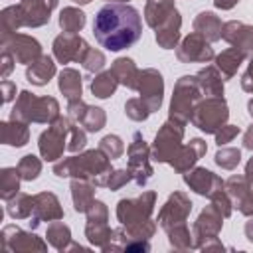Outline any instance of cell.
Here are the masks:
<instances>
[{
    "label": "cell",
    "instance_id": "1",
    "mask_svg": "<svg viewBox=\"0 0 253 253\" xmlns=\"http://www.w3.org/2000/svg\"><path fill=\"white\" fill-rule=\"evenodd\" d=\"M93 36L109 51L126 49L140 40L142 18L130 4H107L95 14Z\"/></svg>",
    "mask_w": 253,
    "mask_h": 253
},
{
    "label": "cell",
    "instance_id": "2",
    "mask_svg": "<svg viewBox=\"0 0 253 253\" xmlns=\"http://www.w3.org/2000/svg\"><path fill=\"white\" fill-rule=\"evenodd\" d=\"M113 170L111 158L101 148L83 150L53 164V174L57 178H81L93 182L97 188H107V180Z\"/></svg>",
    "mask_w": 253,
    "mask_h": 253
},
{
    "label": "cell",
    "instance_id": "3",
    "mask_svg": "<svg viewBox=\"0 0 253 253\" xmlns=\"http://www.w3.org/2000/svg\"><path fill=\"white\" fill-rule=\"evenodd\" d=\"M59 117V103L53 97H38L32 91H20L16 103L10 111V119L24 121V123H38L49 125Z\"/></svg>",
    "mask_w": 253,
    "mask_h": 253
},
{
    "label": "cell",
    "instance_id": "4",
    "mask_svg": "<svg viewBox=\"0 0 253 253\" xmlns=\"http://www.w3.org/2000/svg\"><path fill=\"white\" fill-rule=\"evenodd\" d=\"M204 99L202 89L196 81V75H182L174 83L172 99H170V109H168V119L186 125L192 121V115L198 107V103Z\"/></svg>",
    "mask_w": 253,
    "mask_h": 253
},
{
    "label": "cell",
    "instance_id": "5",
    "mask_svg": "<svg viewBox=\"0 0 253 253\" xmlns=\"http://www.w3.org/2000/svg\"><path fill=\"white\" fill-rule=\"evenodd\" d=\"M73 121L69 117H57L55 121L49 123L47 130H43L38 138V148L40 154L45 162H57L63 156V150H67V138H69V128Z\"/></svg>",
    "mask_w": 253,
    "mask_h": 253
},
{
    "label": "cell",
    "instance_id": "6",
    "mask_svg": "<svg viewBox=\"0 0 253 253\" xmlns=\"http://www.w3.org/2000/svg\"><path fill=\"white\" fill-rule=\"evenodd\" d=\"M229 119V107L223 97H206L198 103L194 115H192V125L200 128L206 134H215Z\"/></svg>",
    "mask_w": 253,
    "mask_h": 253
},
{
    "label": "cell",
    "instance_id": "7",
    "mask_svg": "<svg viewBox=\"0 0 253 253\" xmlns=\"http://www.w3.org/2000/svg\"><path fill=\"white\" fill-rule=\"evenodd\" d=\"M182 140H184V125L168 119L158 128V132L154 136V142L150 146L152 160L154 162H160V164H170L172 158L182 148V144H184Z\"/></svg>",
    "mask_w": 253,
    "mask_h": 253
},
{
    "label": "cell",
    "instance_id": "8",
    "mask_svg": "<svg viewBox=\"0 0 253 253\" xmlns=\"http://www.w3.org/2000/svg\"><path fill=\"white\" fill-rule=\"evenodd\" d=\"M126 158H128L126 168H128V172L132 176V182L136 186H140V188L146 186L148 180L152 178L154 170H152V164H150V160H152L150 146L142 138V132H138V130L132 132V140L126 146Z\"/></svg>",
    "mask_w": 253,
    "mask_h": 253
},
{
    "label": "cell",
    "instance_id": "9",
    "mask_svg": "<svg viewBox=\"0 0 253 253\" xmlns=\"http://www.w3.org/2000/svg\"><path fill=\"white\" fill-rule=\"evenodd\" d=\"M156 206V192L146 190L136 198H123L117 204V219L121 225H136L150 219Z\"/></svg>",
    "mask_w": 253,
    "mask_h": 253
},
{
    "label": "cell",
    "instance_id": "10",
    "mask_svg": "<svg viewBox=\"0 0 253 253\" xmlns=\"http://www.w3.org/2000/svg\"><path fill=\"white\" fill-rule=\"evenodd\" d=\"M192 206L194 204L190 202V198L184 192H172L168 196V200L164 202V206L160 208V211H158V217H156L158 225L164 231H168V229H172L180 223H186L188 217H190Z\"/></svg>",
    "mask_w": 253,
    "mask_h": 253
},
{
    "label": "cell",
    "instance_id": "11",
    "mask_svg": "<svg viewBox=\"0 0 253 253\" xmlns=\"http://www.w3.org/2000/svg\"><path fill=\"white\" fill-rule=\"evenodd\" d=\"M0 237H2V249L4 251H14V253L16 251H24V253H28V251L43 253V251H47V243L40 235H36L32 231H26L18 225L2 227Z\"/></svg>",
    "mask_w": 253,
    "mask_h": 253
},
{
    "label": "cell",
    "instance_id": "12",
    "mask_svg": "<svg viewBox=\"0 0 253 253\" xmlns=\"http://www.w3.org/2000/svg\"><path fill=\"white\" fill-rule=\"evenodd\" d=\"M176 57L180 63H208L215 57L211 43L198 32L188 34L176 45Z\"/></svg>",
    "mask_w": 253,
    "mask_h": 253
},
{
    "label": "cell",
    "instance_id": "13",
    "mask_svg": "<svg viewBox=\"0 0 253 253\" xmlns=\"http://www.w3.org/2000/svg\"><path fill=\"white\" fill-rule=\"evenodd\" d=\"M136 91L140 93V99L146 103L150 113H156L162 107V99H164V77H162V73L154 67L140 69Z\"/></svg>",
    "mask_w": 253,
    "mask_h": 253
},
{
    "label": "cell",
    "instance_id": "14",
    "mask_svg": "<svg viewBox=\"0 0 253 253\" xmlns=\"http://www.w3.org/2000/svg\"><path fill=\"white\" fill-rule=\"evenodd\" d=\"M89 43L79 36V34H59L55 40H53V57L57 59V63H81L83 57L87 55L89 51Z\"/></svg>",
    "mask_w": 253,
    "mask_h": 253
},
{
    "label": "cell",
    "instance_id": "15",
    "mask_svg": "<svg viewBox=\"0 0 253 253\" xmlns=\"http://www.w3.org/2000/svg\"><path fill=\"white\" fill-rule=\"evenodd\" d=\"M2 49L12 53L16 63H22V65H30L43 55L42 43L34 36H28V34H14L6 42H2Z\"/></svg>",
    "mask_w": 253,
    "mask_h": 253
},
{
    "label": "cell",
    "instance_id": "16",
    "mask_svg": "<svg viewBox=\"0 0 253 253\" xmlns=\"http://www.w3.org/2000/svg\"><path fill=\"white\" fill-rule=\"evenodd\" d=\"M225 190L239 213L253 217V182L245 174H233L225 180Z\"/></svg>",
    "mask_w": 253,
    "mask_h": 253
},
{
    "label": "cell",
    "instance_id": "17",
    "mask_svg": "<svg viewBox=\"0 0 253 253\" xmlns=\"http://www.w3.org/2000/svg\"><path fill=\"white\" fill-rule=\"evenodd\" d=\"M63 219V208L53 192H38L34 194V210L30 217V227L36 229L42 221H55Z\"/></svg>",
    "mask_w": 253,
    "mask_h": 253
},
{
    "label": "cell",
    "instance_id": "18",
    "mask_svg": "<svg viewBox=\"0 0 253 253\" xmlns=\"http://www.w3.org/2000/svg\"><path fill=\"white\" fill-rule=\"evenodd\" d=\"M59 0H20L18 8L26 28H42L49 22Z\"/></svg>",
    "mask_w": 253,
    "mask_h": 253
},
{
    "label": "cell",
    "instance_id": "19",
    "mask_svg": "<svg viewBox=\"0 0 253 253\" xmlns=\"http://www.w3.org/2000/svg\"><path fill=\"white\" fill-rule=\"evenodd\" d=\"M223 227V215L213 208V206H206L198 219L194 221L192 225V233H194V241H196V249H200V245L206 241V239H211V237H217L219 231Z\"/></svg>",
    "mask_w": 253,
    "mask_h": 253
},
{
    "label": "cell",
    "instance_id": "20",
    "mask_svg": "<svg viewBox=\"0 0 253 253\" xmlns=\"http://www.w3.org/2000/svg\"><path fill=\"white\" fill-rule=\"evenodd\" d=\"M184 184L198 196H206V198H210L215 190L225 188V182L217 174H213L211 170L202 168V166H194L192 170H188L184 174Z\"/></svg>",
    "mask_w": 253,
    "mask_h": 253
},
{
    "label": "cell",
    "instance_id": "21",
    "mask_svg": "<svg viewBox=\"0 0 253 253\" xmlns=\"http://www.w3.org/2000/svg\"><path fill=\"white\" fill-rule=\"evenodd\" d=\"M221 40H225L231 47L241 49L247 55H253V26L239 22V20H229L221 28Z\"/></svg>",
    "mask_w": 253,
    "mask_h": 253
},
{
    "label": "cell",
    "instance_id": "22",
    "mask_svg": "<svg viewBox=\"0 0 253 253\" xmlns=\"http://www.w3.org/2000/svg\"><path fill=\"white\" fill-rule=\"evenodd\" d=\"M208 152V144L204 138H192L188 144H182V148L178 150V154L172 158L170 166L174 168V172L178 174H186L188 170H192L196 166V162L206 156Z\"/></svg>",
    "mask_w": 253,
    "mask_h": 253
},
{
    "label": "cell",
    "instance_id": "23",
    "mask_svg": "<svg viewBox=\"0 0 253 253\" xmlns=\"http://www.w3.org/2000/svg\"><path fill=\"white\" fill-rule=\"evenodd\" d=\"M180 30H182V16L178 10H174L170 14V18L154 30V40L158 43V47L162 49H174L180 43Z\"/></svg>",
    "mask_w": 253,
    "mask_h": 253
},
{
    "label": "cell",
    "instance_id": "24",
    "mask_svg": "<svg viewBox=\"0 0 253 253\" xmlns=\"http://www.w3.org/2000/svg\"><path fill=\"white\" fill-rule=\"evenodd\" d=\"M0 140H2V144L16 146V148L26 146L30 142V126H28V123L16 121V119L2 121L0 123Z\"/></svg>",
    "mask_w": 253,
    "mask_h": 253
},
{
    "label": "cell",
    "instance_id": "25",
    "mask_svg": "<svg viewBox=\"0 0 253 253\" xmlns=\"http://www.w3.org/2000/svg\"><path fill=\"white\" fill-rule=\"evenodd\" d=\"M196 81L202 89V95L206 97H223V75L215 65H206L196 73Z\"/></svg>",
    "mask_w": 253,
    "mask_h": 253
},
{
    "label": "cell",
    "instance_id": "26",
    "mask_svg": "<svg viewBox=\"0 0 253 253\" xmlns=\"http://www.w3.org/2000/svg\"><path fill=\"white\" fill-rule=\"evenodd\" d=\"M55 73H57V67H55L53 57H49V55H42L40 59H36L34 63H30L26 67V79L36 87L47 85Z\"/></svg>",
    "mask_w": 253,
    "mask_h": 253
},
{
    "label": "cell",
    "instance_id": "27",
    "mask_svg": "<svg viewBox=\"0 0 253 253\" xmlns=\"http://www.w3.org/2000/svg\"><path fill=\"white\" fill-rule=\"evenodd\" d=\"M95 184L89 180H81V178H71V200H73V210L79 213H85L89 210V206L95 202Z\"/></svg>",
    "mask_w": 253,
    "mask_h": 253
},
{
    "label": "cell",
    "instance_id": "28",
    "mask_svg": "<svg viewBox=\"0 0 253 253\" xmlns=\"http://www.w3.org/2000/svg\"><path fill=\"white\" fill-rule=\"evenodd\" d=\"M221 28H223V24L215 12L204 10L194 18V32L202 34L210 43L221 40Z\"/></svg>",
    "mask_w": 253,
    "mask_h": 253
},
{
    "label": "cell",
    "instance_id": "29",
    "mask_svg": "<svg viewBox=\"0 0 253 253\" xmlns=\"http://www.w3.org/2000/svg\"><path fill=\"white\" fill-rule=\"evenodd\" d=\"M174 10H178L176 4H174V0H146L144 20H146V24L152 30H156V28H160L170 18V14Z\"/></svg>",
    "mask_w": 253,
    "mask_h": 253
},
{
    "label": "cell",
    "instance_id": "30",
    "mask_svg": "<svg viewBox=\"0 0 253 253\" xmlns=\"http://www.w3.org/2000/svg\"><path fill=\"white\" fill-rule=\"evenodd\" d=\"M111 71L115 73V77L119 79L121 85H125L126 89L136 91L138 87V77H140V69L136 67V63L130 57H117L111 65Z\"/></svg>",
    "mask_w": 253,
    "mask_h": 253
},
{
    "label": "cell",
    "instance_id": "31",
    "mask_svg": "<svg viewBox=\"0 0 253 253\" xmlns=\"http://www.w3.org/2000/svg\"><path fill=\"white\" fill-rule=\"evenodd\" d=\"M247 57H249V55L243 53L241 49H237V47H227V49H223L221 53H217L213 59H215V67L219 69V73L223 75V79H231Z\"/></svg>",
    "mask_w": 253,
    "mask_h": 253
},
{
    "label": "cell",
    "instance_id": "32",
    "mask_svg": "<svg viewBox=\"0 0 253 253\" xmlns=\"http://www.w3.org/2000/svg\"><path fill=\"white\" fill-rule=\"evenodd\" d=\"M57 87H59L61 95L67 101L81 99V93H83V77H81V73L77 69L65 67V69H61V73L57 77Z\"/></svg>",
    "mask_w": 253,
    "mask_h": 253
},
{
    "label": "cell",
    "instance_id": "33",
    "mask_svg": "<svg viewBox=\"0 0 253 253\" xmlns=\"http://www.w3.org/2000/svg\"><path fill=\"white\" fill-rule=\"evenodd\" d=\"M0 22H2V26H0V43H2V42H6L8 38H12L14 34H18V30L24 26L18 4L6 6V8L2 10V14H0Z\"/></svg>",
    "mask_w": 253,
    "mask_h": 253
},
{
    "label": "cell",
    "instance_id": "34",
    "mask_svg": "<svg viewBox=\"0 0 253 253\" xmlns=\"http://www.w3.org/2000/svg\"><path fill=\"white\" fill-rule=\"evenodd\" d=\"M119 79L115 77V73L109 69V71H99L93 79H91V93L97 97V99H109L115 95L117 87H119Z\"/></svg>",
    "mask_w": 253,
    "mask_h": 253
},
{
    "label": "cell",
    "instance_id": "35",
    "mask_svg": "<svg viewBox=\"0 0 253 253\" xmlns=\"http://www.w3.org/2000/svg\"><path fill=\"white\" fill-rule=\"evenodd\" d=\"M34 210V196L26 192H18L14 198L6 202V213L12 219H30Z\"/></svg>",
    "mask_w": 253,
    "mask_h": 253
},
{
    "label": "cell",
    "instance_id": "36",
    "mask_svg": "<svg viewBox=\"0 0 253 253\" xmlns=\"http://www.w3.org/2000/svg\"><path fill=\"white\" fill-rule=\"evenodd\" d=\"M57 22H59V28L63 32H67V34H79L85 28V24H87V16H85L83 10H79L75 6H67V8H63L59 12V20Z\"/></svg>",
    "mask_w": 253,
    "mask_h": 253
},
{
    "label": "cell",
    "instance_id": "37",
    "mask_svg": "<svg viewBox=\"0 0 253 253\" xmlns=\"http://www.w3.org/2000/svg\"><path fill=\"white\" fill-rule=\"evenodd\" d=\"M45 237H47V243L57 251H67V247L71 245V229H69V225H65L59 219H55L47 225Z\"/></svg>",
    "mask_w": 253,
    "mask_h": 253
},
{
    "label": "cell",
    "instance_id": "38",
    "mask_svg": "<svg viewBox=\"0 0 253 253\" xmlns=\"http://www.w3.org/2000/svg\"><path fill=\"white\" fill-rule=\"evenodd\" d=\"M113 233H115V229H111L107 225V221H87V225H85V237L89 239L91 245H95L99 249H105L111 243Z\"/></svg>",
    "mask_w": 253,
    "mask_h": 253
},
{
    "label": "cell",
    "instance_id": "39",
    "mask_svg": "<svg viewBox=\"0 0 253 253\" xmlns=\"http://www.w3.org/2000/svg\"><path fill=\"white\" fill-rule=\"evenodd\" d=\"M20 180L22 176L18 172V166H6L0 170V198L4 202H8L20 192Z\"/></svg>",
    "mask_w": 253,
    "mask_h": 253
},
{
    "label": "cell",
    "instance_id": "40",
    "mask_svg": "<svg viewBox=\"0 0 253 253\" xmlns=\"http://www.w3.org/2000/svg\"><path fill=\"white\" fill-rule=\"evenodd\" d=\"M168 235V243L178 249V251H188V249H196V241H194V233L186 223H180L172 229L166 231Z\"/></svg>",
    "mask_w": 253,
    "mask_h": 253
},
{
    "label": "cell",
    "instance_id": "41",
    "mask_svg": "<svg viewBox=\"0 0 253 253\" xmlns=\"http://www.w3.org/2000/svg\"><path fill=\"white\" fill-rule=\"evenodd\" d=\"M77 125L83 126L87 132H99V130L107 125V115H105V111H103L101 107H91V105H87Z\"/></svg>",
    "mask_w": 253,
    "mask_h": 253
},
{
    "label": "cell",
    "instance_id": "42",
    "mask_svg": "<svg viewBox=\"0 0 253 253\" xmlns=\"http://www.w3.org/2000/svg\"><path fill=\"white\" fill-rule=\"evenodd\" d=\"M213 162L223 170H235L241 162V150L233 146H219V150L213 156Z\"/></svg>",
    "mask_w": 253,
    "mask_h": 253
},
{
    "label": "cell",
    "instance_id": "43",
    "mask_svg": "<svg viewBox=\"0 0 253 253\" xmlns=\"http://www.w3.org/2000/svg\"><path fill=\"white\" fill-rule=\"evenodd\" d=\"M18 172L24 182H32L42 174V160L34 154H26L18 162Z\"/></svg>",
    "mask_w": 253,
    "mask_h": 253
},
{
    "label": "cell",
    "instance_id": "44",
    "mask_svg": "<svg viewBox=\"0 0 253 253\" xmlns=\"http://www.w3.org/2000/svg\"><path fill=\"white\" fill-rule=\"evenodd\" d=\"M125 115H126L130 121H134V123H142V121L148 119L150 109L146 107V103H144L140 97H132V99H128V101L125 103Z\"/></svg>",
    "mask_w": 253,
    "mask_h": 253
},
{
    "label": "cell",
    "instance_id": "45",
    "mask_svg": "<svg viewBox=\"0 0 253 253\" xmlns=\"http://www.w3.org/2000/svg\"><path fill=\"white\" fill-rule=\"evenodd\" d=\"M99 148H101L111 160L121 158V156L125 154V142H123V138L117 136V134H107V136H103V138L99 140Z\"/></svg>",
    "mask_w": 253,
    "mask_h": 253
},
{
    "label": "cell",
    "instance_id": "46",
    "mask_svg": "<svg viewBox=\"0 0 253 253\" xmlns=\"http://www.w3.org/2000/svg\"><path fill=\"white\" fill-rule=\"evenodd\" d=\"M210 206H213V208L223 215V219L229 217L231 211H233V202H231V198H229V194H227L225 188L215 190V192L210 196Z\"/></svg>",
    "mask_w": 253,
    "mask_h": 253
},
{
    "label": "cell",
    "instance_id": "47",
    "mask_svg": "<svg viewBox=\"0 0 253 253\" xmlns=\"http://www.w3.org/2000/svg\"><path fill=\"white\" fill-rule=\"evenodd\" d=\"M87 146V130L79 125H71L69 128V138H67V150L77 154V152H83V148Z\"/></svg>",
    "mask_w": 253,
    "mask_h": 253
},
{
    "label": "cell",
    "instance_id": "48",
    "mask_svg": "<svg viewBox=\"0 0 253 253\" xmlns=\"http://www.w3.org/2000/svg\"><path fill=\"white\" fill-rule=\"evenodd\" d=\"M105 63H107L105 53H103L101 49H95V47H89L87 55H85L83 61H81V65H83L85 71H89V73H99V71H103Z\"/></svg>",
    "mask_w": 253,
    "mask_h": 253
},
{
    "label": "cell",
    "instance_id": "49",
    "mask_svg": "<svg viewBox=\"0 0 253 253\" xmlns=\"http://www.w3.org/2000/svg\"><path fill=\"white\" fill-rule=\"evenodd\" d=\"M130 180H132V176H130L128 168H117V170L111 172V176H109V180H107V188H109L111 192H117V190H121L123 186H126Z\"/></svg>",
    "mask_w": 253,
    "mask_h": 253
},
{
    "label": "cell",
    "instance_id": "50",
    "mask_svg": "<svg viewBox=\"0 0 253 253\" xmlns=\"http://www.w3.org/2000/svg\"><path fill=\"white\" fill-rule=\"evenodd\" d=\"M85 215H87V221H109V208L105 202L95 200L85 211Z\"/></svg>",
    "mask_w": 253,
    "mask_h": 253
},
{
    "label": "cell",
    "instance_id": "51",
    "mask_svg": "<svg viewBox=\"0 0 253 253\" xmlns=\"http://www.w3.org/2000/svg\"><path fill=\"white\" fill-rule=\"evenodd\" d=\"M239 132H241V128H239L237 125H229V123H225V125L215 132V144H217V146H225V144L231 142Z\"/></svg>",
    "mask_w": 253,
    "mask_h": 253
},
{
    "label": "cell",
    "instance_id": "52",
    "mask_svg": "<svg viewBox=\"0 0 253 253\" xmlns=\"http://www.w3.org/2000/svg\"><path fill=\"white\" fill-rule=\"evenodd\" d=\"M14 63H16V59L12 57V53L2 49V55H0V77L2 79H8V75L14 69Z\"/></svg>",
    "mask_w": 253,
    "mask_h": 253
},
{
    "label": "cell",
    "instance_id": "53",
    "mask_svg": "<svg viewBox=\"0 0 253 253\" xmlns=\"http://www.w3.org/2000/svg\"><path fill=\"white\" fill-rule=\"evenodd\" d=\"M0 95H2V103H10L16 99V83L4 79L0 83Z\"/></svg>",
    "mask_w": 253,
    "mask_h": 253
},
{
    "label": "cell",
    "instance_id": "54",
    "mask_svg": "<svg viewBox=\"0 0 253 253\" xmlns=\"http://www.w3.org/2000/svg\"><path fill=\"white\" fill-rule=\"evenodd\" d=\"M241 89L245 93H253V55H249V65L241 75Z\"/></svg>",
    "mask_w": 253,
    "mask_h": 253
},
{
    "label": "cell",
    "instance_id": "55",
    "mask_svg": "<svg viewBox=\"0 0 253 253\" xmlns=\"http://www.w3.org/2000/svg\"><path fill=\"white\" fill-rule=\"evenodd\" d=\"M123 251H126V253H146V251H150V241H130V243L125 245Z\"/></svg>",
    "mask_w": 253,
    "mask_h": 253
},
{
    "label": "cell",
    "instance_id": "56",
    "mask_svg": "<svg viewBox=\"0 0 253 253\" xmlns=\"http://www.w3.org/2000/svg\"><path fill=\"white\" fill-rule=\"evenodd\" d=\"M243 146L253 152V123H251V125L247 126V130L243 132Z\"/></svg>",
    "mask_w": 253,
    "mask_h": 253
},
{
    "label": "cell",
    "instance_id": "57",
    "mask_svg": "<svg viewBox=\"0 0 253 253\" xmlns=\"http://www.w3.org/2000/svg\"><path fill=\"white\" fill-rule=\"evenodd\" d=\"M213 4L219 10H231V8H235L239 4V0H213Z\"/></svg>",
    "mask_w": 253,
    "mask_h": 253
},
{
    "label": "cell",
    "instance_id": "58",
    "mask_svg": "<svg viewBox=\"0 0 253 253\" xmlns=\"http://www.w3.org/2000/svg\"><path fill=\"white\" fill-rule=\"evenodd\" d=\"M245 237L253 243V219H249V221L245 223Z\"/></svg>",
    "mask_w": 253,
    "mask_h": 253
},
{
    "label": "cell",
    "instance_id": "59",
    "mask_svg": "<svg viewBox=\"0 0 253 253\" xmlns=\"http://www.w3.org/2000/svg\"><path fill=\"white\" fill-rule=\"evenodd\" d=\"M245 176L253 182V156L247 160V164H245Z\"/></svg>",
    "mask_w": 253,
    "mask_h": 253
},
{
    "label": "cell",
    "instance_id": "60",
    "mask_svg": "<svg viewBox=\"0 0 253 253\" xmlns=\"http://www.w3.org/2000/svg\"><path fill=\"white\" fill-rule=\"evenodd\" d=\"M247 113H249V117L253 119V99L247 101Z\"/></svg>",
    "mask_w": 253,
    "mask_h": 253
},
{
    "label": "cell",
    "instance_id": "61",
    "mask_svg": "<svg viewBox=\"0 0 253 253\" xmlns=\"http://www.w3.org/2000/svg\"><path fill=\"white\" fill-rule=\"evenodd\" d=\"M107 4H128V0H103Z\"/></svg>",
    "mask_w": 253,
    "mask_h": 253
},
{
    "label": "cell",
    "instance_id": "62",
    "mask_svg": "<svg viewBox=\"0 0 253 253\" xmlns=\"http://www.w3.org/2000/svg\"><path fill=\"white\" fill-rule=\"evenodd\" d=\"M75 4H79V6H87V4H91L93 0H73Z\"/></svg>",
    "mask_w": 253,
    "mask_h": 253
}]
</instances>
